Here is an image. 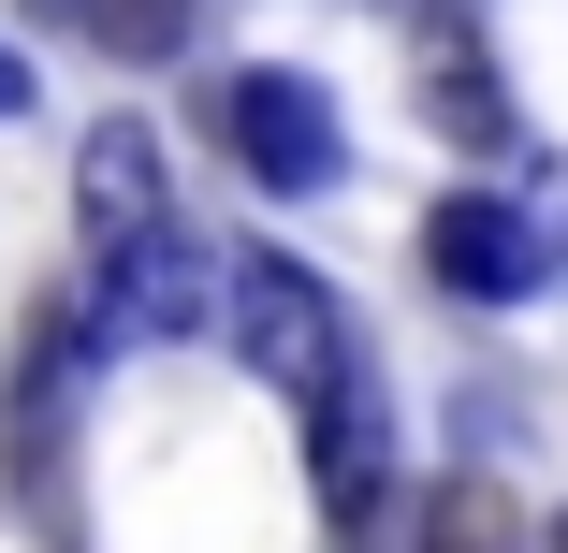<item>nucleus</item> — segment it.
I'll return each mask as SVG.
<instances>
[{
  "label": "nucleus",
  "mask_w": 568,
  "mask_h": 553,
  "mask_svg": "<svg viewBox=\"0 0 568 553\" xmlns=\"http://www.w3.org/2000/svg\"><path fill=\"white\" fill-rule=\"evenodd\" d=\"M204 132L234 146V175H248L263 204H321V190H351V102H335L321 73H292V59L219 73V88H204Z\"/></svg>",
  "instance_id": "f257e3e1"
},
{
  "label": "nucleus",
  "mask_w": 568,
  "mask_h": 553,
  "mask_svg": "<svg viewBox=\"0 0 568 553\" xmlns=\"http://www.w3.org/2000/svg\"><path fill=\"white\" fill-rule=\"evenodd\" d=\"M219 336H234V365H248L263 393H292V408H321L335 379L365 365V336H351V306H335V277H321V263H292V248H234Z\"/></svg>",
  "instance_id": "f03ea898"
},
{
  "label": "nucleus",
  "mask_w": 568,
  "mask_h": 553,
  "mask_svg": "<svg viewBox=\"0 0 568 553\" xmlns=\"http://www.w3.org/2000/svg\"><path fill=\"white\" fill-rule=\"evenodd\" d=\"M423 277L452 306H539L568 277V234L539 204H510V190H437L423 204Z\"/></svg>",
  "instance_id": "7ed1b4c3"
},
{
  "label": "nucleus",
  "mask_w": 568,
  "mask_h": 553,
  "mask_svg": "<svg viewBox=\"0 0 568 553\" xmlns=\"http://www.w3.org/2000/svg\"><path fill=\"white\" fill-rule=\"evenodd\" d=\"M219 291H234V248H204L190 218H161L146 248H118L88 277V350H146V336H204Z\"/></svg>",
  "instance_id": "20e7f679"
},
{
  "label": "nucleus",
  "mask_w": 568,
  "mask_h": 553,
  "mask_svg": "<svg viewBox=\"0 0 568 553\" xmlns=\"http://www.w3.org/2000/svg\"><path fill=\"white\" fill-rule=\"evenodd\" d=\"M306 481H321V524H335V539H379V524H394V408H379L365 365L306 408Z\"/></svg>",
  "instance_id": "39448f33"
},
{
  "label": "nucleus",
  "mask_w": 568,
  "mask_h": 553,
  "mask_svg": "<svg viewBox=\"0 0 568 553\" xmlns=\"http://www.w3.org/2000/svg\"><path fill=\"white\" fill-rule=\"evenodd\" d=\"M175 218V175H161V132L146 117H102L88 146H73V234H88V263H118V248H146Z\"/></svg>",
  "instance_id": "423d86ee"
},
{
  "label": "nucleus",
  "mask_w": 568,
  "mask_h": 553,
  "mask_svg": "<svg viewBox=\"0 0 568 553\" xmlns=\"http://www.w3.org/2000/svg\"><path fill=\"white\" fill-rule=\"evenodd\" d=\"M423 117H437L452 146H496V161H510V88H496L481 44H437V59H423Z\"/></svg>",
  "instance_id": "0eeeda50"
},
{
  "label": "nucleus",
  "mask_w": 568,
  "mask_h": 553,
  "mask_svg": "<svg viewBox=\"0 0 568 553\" xmlns=\"http://www.w3.org/2000/svg\"><path fill=\"white\" fill-rule=\"evenodd\" d=\"M423 553H525V539H510V495H496V481H437V495H423Z\"/></svg>",
  "instance_id": "6e6552de"
},
{
  "label": "nucleus",
  "mask_w": 568,
  "mask_h": 553,
  "mask_svg": "<svg viewBox=\"0 0 568 553\" xmlns=\"http://www.w3.org/2000/svg\"><path fill=\"white\" fill-rule=\"evenodd\" d=\"M0 117H30V44H0Z\"/></svg>",
  "instance_id": "1a4fd4ad"
},
{
  "label": "nucleus",
  "mask_w": 568,
  "mask_h": 553,
  "mask_svg": "<svg viewBox=\"0 0 568 553\" xmlns=\"http://www.w3.org/2000/svg\"><path fill=\"white\" fill-rule=\"evenodd\" d=\"M539 553H568V510H554V524H539Z\"/></svg>",
  "instance_id": "9d476101"
}]
</instances>
